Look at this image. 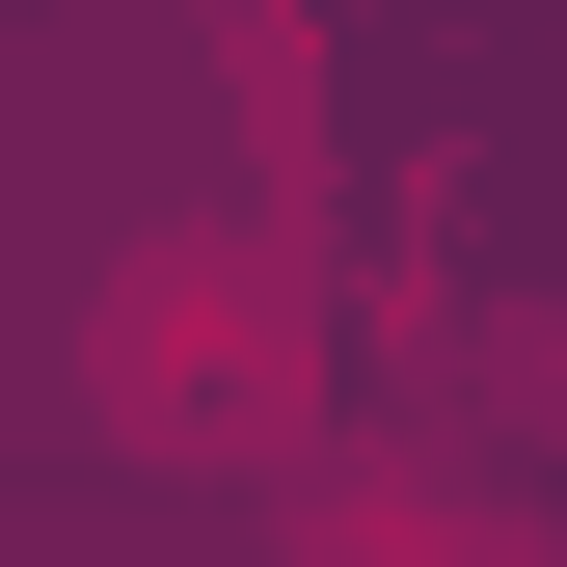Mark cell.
I'll use <instances>...</instances> for the list:
<instances>
[{"mask_svg": "<svg viewBox=\"0 0 567 567\" xmlns=\"http://www.w3.org/2000/svg\"><path fill=\"white\" fill-rule=\"evenodd\" d=\"M270 244H163L109 270V433H270Z\"/></svg>", "mask_w": 567, "mask_h": 567, "instance_id": "1", "label": "cell"}]
</instances>
